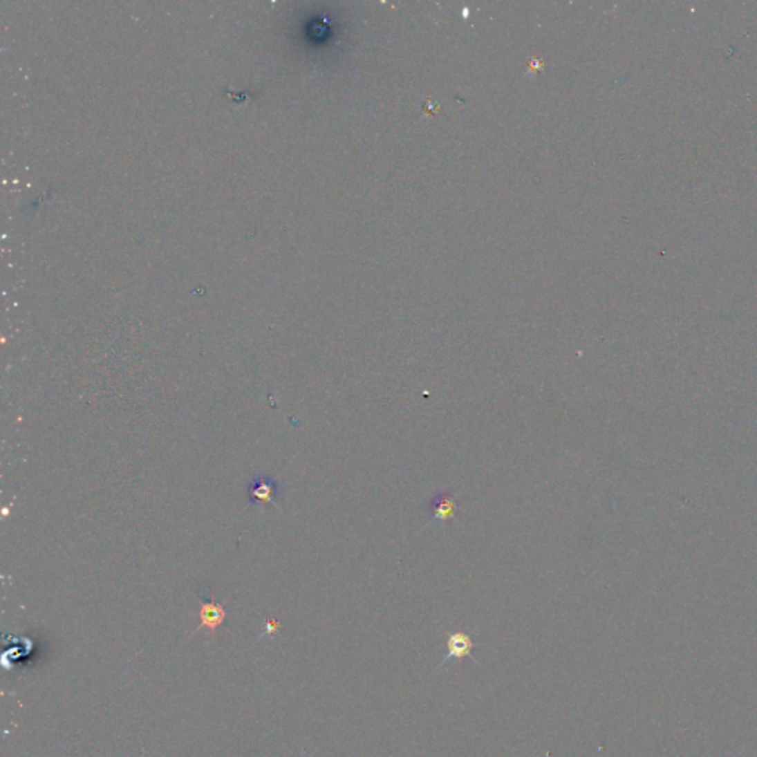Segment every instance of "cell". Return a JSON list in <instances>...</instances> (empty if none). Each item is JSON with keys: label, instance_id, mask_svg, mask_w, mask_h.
Returning <instances> with one entry per match:
<instances>
[{"label": "cell", "instance_id": "cell-1", "mask_svg": "<svg viewBox=\"0 0 757 757\" xmlns=\"http://www.w3.org/2000/svg\"><path fill=\"white\" fill-rule=\"evenodd\" d=\"M447 651H449V654H447V657L442 658L440 667H442L444 664L449 663L450 660L453 658H465V657H472V649L475 646L472 637L463 633V632H453L450 633L449 636H447Z\"/></svg>", "mask_w": 757, "mask_h": 757}, {"label": "cell", "instance_id": "cell-2", "mask_svg": "<svg viewBox=\"0 0 757 757\" xmlns=\"http://www.w3.org/2000/svg\"><path fill=\"white\" fill-rule=\"evenodd\" d=\"M456 509H457L456 500L453 498V496L445 494V493L438 494L435 498H432V502L429 505L432 518L435 521H441V522L451 521L454 518Z\"/></svg>", "mask_w": 757, "mask_h": 757}, {"label": "cell", "instance_id": "cell-3", "mask_svg": "<svg viewBox=\"0 0 757 757\" xmlns=\"http://www.w3.org/2000/svg\"><path fill=\"white\" fill-rule=\"evenodd\" d=\"M225 620V610L215 602H205L200 610V626L209 628L212 635H215L216 627Z\"/></svg>", "mask_w": 757, "mask_h": 757}, {"label": "cell", "instance_id": "cell-4", "mask_svg": "<svg viewBox=\"0 0 757 757\" xmlns=\"http://www.w3.org/2000/svg\"><path fill=\"white\" fill-rule=\"evenodd\" d=\"M249 492L253 502H263V503L275 502L277 487H275V483L270 481V479H265V478L253 479Z\"/></svg>", "mask_w": 757, "mask_h": 757}]
</instances>
